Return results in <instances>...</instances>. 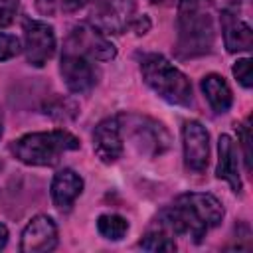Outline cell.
Here are the masks:
<instances>
[{
    "mask_svg": "<svg viewBox=\"0 0 253 253\" xmlns=\"http://www.w3.org/2000/svg\"><path fill=\"white\" fill-rule=\"evenodd\" d=\"M225 211L221 202L206 192H188L174 200V204L162 208L152 225L164 229L172 237H192L194 243H200L206 233L217 227Z\"/></svg>",
    "mask_w": 253,
    "mask_h": 253,
    "instance_id": "obj_1",
    "label": "cell"
},
{
    "mask_svg": "<svg viewBox=\"0 0 253 253\" xmlns=\"http://www.w3.org/2000/svg\"><path fill=\"white\" fill-rule=\"evenodd\" d=\"M176 32V55L180 59H192L210 53L215 42L211 0H180Z\"/></svg>",
    "mask_w": 253,
    "mask_h": 253,
    "instance_id": "obj_2",
    "label": "cell"
},
{
    "mask_svg": "<svg viewBox=\"0 0 253 253\" xmlns=\"http://www.w3.org/2000/svg\"><path fill=\"white\" fill-rule=\"evenodd\" d=\"M79 138L69 130L55 128L47 132H28L10 144L14 158L28 166H57L65 152L77 150Z\"/></svg>",
    "mask_w": 253,
    "mask_h": 253,
    "instance_id": "obj_3",
    "label": "cell"
},
{
    "mask_svg": "<svg viewBox=\"0 0 253 253\" xmlns=\"http://www.w3.org/2000/svg\"><path fill=\"white\" fill-rule=\"evenodd\" d=\"M140 73L144 83L166 103L190 107L194 101L190 79L164 55L146 53L140 59Z\"/></svg>",
    "mask_w": 253,
    "mask_h": 253,
    "instance_id": "obj_4",
    "label": "cell"
},
{
    "mask_svg": "<svg viewBox=\"0 0 253 253\" xmlns=\"http://www.w3.org/2000/svg\"><path fill=\"white\" fill-rule=\"evenodd\" d=\"M123 140L130 142L138 154L148 158H156L170 148L172 136L168 128L152 117L136 115V113H123L117 115Z\"/></svg>",
    "mask_w": 253,
    "mask_h": 253,
    "instance_id": "obj_5",
    "label": "cell"
},
{
    "mask_svg": "<svg viewBox=\"0 0 253 253\" xmlns=\"http://www.w3.org/2000/svg\"><path fill=\"white\" fill-rule=\"evenodd\" d=\"M136 18L134 0H95L89 12V24L101 34H123Z\"/></svg>",
    "mask_w": 253,
    "mask_h": 253,
    "instance_id": "obj_6",
    "label": "cell"
},
{
    "mask_svg": "<svg viewBox=\"0 0 253 253\" xmlns=\"http://www.w3.org/2000/svg\"><path fill=\"white\" fill-rule=\"evenodd\" d=\"M63 51L79 53L91 61H109L117 55V47L91 24L75 26L63 43Z\"/></svg>",
    "mask_w": 253,
    "mask_h": 253,
    "instance_id": "obj_7",
    "label": "cell"
},
{
    "mask_svg": "<svg viewBox=\"0 0 253 253\" xmlns=\"http://www.w3.org/2000/svg\"><path fill=\"white\" fill-rule=\"evenodd\" d=\"M24 30V53L26 61L34 67H43L55 53V32L47 22L26 18Z\"/></svg>",
    "mask_w": 253,
    "mask_h": 253,
    "instance_id": "obj_8",
    "label": "cell"
},
{
    "mask_svg": "<svg viewBox=\"0 0 253 253\" xmlns=\"http://www.w3.org/2000/svg\"><path fill=\"white\" fill-rule=\"evenodd\" d=\"M184 164L190 172L200 174L210 162V134L200 121H186L182 126Z\"/></svg>",
    "mask_w": 253,
    "mask_h": 253,
    "instance_id": "obj_9",
    "label": "cell"
},
{
    "mask_svg": "<svg viewBox=\"0 0 253 253\" xmlns=\"http://www.w3.org/2000/svg\"><path fill=\"white\" fill-rule=\"evenodd\" d=\"M59 73H61L65 87L71 93H87L97 83V73H95L93 61L79 53L63 51L61 61H59Z\"/></svg>",
    "mask_w": 253,
    "mask_h": 253,
    "instance_id": "obj_10",
    "label": "cell"
},
{
    "mask_svg": "<svg viewBox=\"0 0 253 253\" xmlns=\"http://www.w3.org/2000/svg\"><path fill=\"white\" fill-rule=\"evenodd\" d=\"M125 140L117 117L103 119L93 130V152L103 164H113L123 156Z\"/></svg>",
    "mask_w": 253,
    "mask_h": 253,
    "instance_id": "obj_11",
    "label": "cell"
},
{
    "mask_svg": "<svg viewBox=\"0 0 253 253\" xmlns=\"http://www.w3.org/2000/svg\"><path fill=\"white\" fill-rule=\"evenodd\" d=\"M57 245V225L49 215H34L22 231L20 251L24 253H45Z\"/></svg>",
    "mask_w": 253,
    "mask_h": 253,
    "instance_id": "obj_12",
    "label": "cell"
},
{
    "mask_svg": "<svg viewBox=\"0 0 253 253\" xmlns=\"http://www.w3.org/2000/svg\"><path fill=\"white\" fill-rule=\"evenodd\" d=\"M81 192H83V178L71 168L59 170L53 176L51 186H49L51 202L59 211H69L75 200L81 196Z\"/></svg>",
    "mask_w": 253,
    "mask_h": 253,
    "instance_id": "obj_13",
    "label": "cell"
},
{
    "mask_svg": "<svg viewBox=\"0 0 253 253\" xmlns=\"http://www.w3.org/2000/svg\"><path fill=\"white\" fill-rule=\"evenodd\" d=\"M215 176L219 180H225L229 188L235 194H241L243 184L239 176V158H237V146L229 134H221L217 140V166Z\"/></svg>",
    "mask_w": 253,
    "mask_h": 253,
    "instance_id": "obj_14",
    "label": "cell"
},
{
    "mask_svg": "<svg viewBox=\"0 0 253 253\" xmlns=\"http://www.w3.org/2000/svg\"><path fill=\"white\" fill-rule=\"evenodd\" d=\"M221 34H223V43L227 51L237 53V51H249L253 47V30L251 26L237 16L233 10H223L221 12Z\"/></svg>",
    "mask_w": 253,
    "mask_h": 253,
    "instance_id": "obj_15",
    "label": "cell"
},
{
    "mask_svg": "<svg viewBox=\"0 0 253 253\" xmlns=\"http://www.w3.org/2000/svg\"><path fill=\"white\" fill-rule=\"evenodd\" d=\"M210 107L215 113H227L233 105V95L227 85V81L217 73H208L200 83Z\"/></svg>",
    "mask_w": 253,
    "mask_h": 253,
    "instance_id": "obj_16",
    "label": "cell"
},
{
    "mask_svg": "<svg viewBox=\"0 0 253 253\" xmlns=\"http://www.w3.org/2000/svg\"><path fill=\"white\" fill-rule=\"evenodd\" d=\"M97 231L111 241H121L128 231V221L119 213H103L97 217Z\"/></svg>",
    "mask_w": 253,
    "mask_h": 253,
    "instance_id": "obj_17",
    "label": "cell"
},
{
    "mask_svg": "<svg viewBox=\"0 0 253 253\" xmlns=\"http://www.w3.org/2000/svg\"><path fill=\"white\" fill-rule=\"evenodd\" d=\"M138 247L144 251H176V241L164 229L150 225V229L138 241Z\"/></svg>",
    "mask_w": 253,
    "mask_h": 253,
    "instance_id": "obj_18",
    "label": "cell"
},
{
    "mask_svg": "<svg viewBox=\"0 0 253 253\" xmlns=\"http://www.w3.org/2000/svg\"><path fill=\"white\" fill-rule=\"evenodd\" d=\"M89 0H38V10L45 16H51L55 12H77L79 8H83Z\"/></svg>",
    "mask_w": 253,
    "mask_h": 253,
    "instance_id": "obj_19",
    "label": "cell"
},
{
    "mask_svg": "<svg viewBox=\"0 0 253 253\" xmlns=\"http://www.w3.org/2000/svg\"><path fill=\"white\" fill-rule=\"evenodd\" d=\"M251 59L249 57H243V59H237L235 63H233V67H231V71H233V77L239 81V85L241 87H245V89H251L253 87V73H251Z\"/></svg>",
    "mask_w": 253,
    "mask_h": 253,
    "instance_id": "obj_20",
    "label": "cell"
},
{
    "mask_svg": "<svg viewBox=\"0 0 253 253\" xmlns=\"http://www.w3.org/2000/svg\"><path fill=\"white\" fill-rule=\"evenodd\" d=\"M237 136H239V142H241V146H243L245 170L251 172V117H245V121L239 125Z\"/></svg>",
    "mask_w": 253,
    "mask_h": 253,
    "instance_id": "obj_21",
    "label": "cell"
},
{
    "mask_svg": "<svg viewBox=\"0 0 253 253\" xmlns=\"http://www.w3.org/2000/svg\"><path fill=\"white\" fill-rule=\"evenodd\" d=\"M20 49H22V43H20V40L16 36L0 32V61L16 57L20 53Z\"/></svg>",
    "mask_w": 253,
    "mask_h": 253,
    "instance_id": "obj_22",
    "label": "cell"
},
{
    "mask_svg": "<svg viewBox=\"0 0 253 253\" xmlns=\"http://www.w3.org/2000/svg\"><path fill=\"white\" fill-rule=\"evenodd\" d=\"M18 12V0H0V28H6L14 22Z\"/></svg>",
    "mask_w": 253,
    "mask_h": 253,
    "instance_id": "obj_23",
    "label": "cell"
},
{
    "mask_svg": "<svg viewBox=\"0 0 253 253\" xmlns=\"http://www.w3.org/2000/svg\"><path fill=\"white\" fill-rule=\"evenodd\" d=\"M130 28H132L138 36H142V34H146V32H148V28H150V20H148L146 16H136Z\"/></svg>",
    "mask_w": 253,
    "mask_h": 253,
    "instance_id": "obj_24",
    "label": "cell"
},
{
    "mask_svg": "<svg viewBox=\"0 0 253 253\" xmlns=\"http://www.w3.org/2000/svg\"><path fill=\"white\" fill-rule=\"evenodd\" d=\"M8 237H10V233H8V227H6L4 223H0V249H4V247H6V243H8Z\"/></svg>",
    "mask_w": 253,
    "mask_h": 253,
    "instance_id": "obj_25",
    "label": "cell"
},
{
    "mask_svg": "<svg viewBox=\"0 0 253 253\" xmlns=\"http://www.w3.org/2000/svg\"><path fill=\"white\" fill-rule=\"evenodd\" d=\"M2 132H4V121H2V115H0V136H2Z\"/></svg>",
    "mask_w": 253,
    "mask_h": 253,
    "instance_id": "obj_26",
    "label": "cell"
},
{
    "mask_svg": "<svg viewBox=\"0 0 253 253\" xmlns=\"http://www.w3.org/2000/svg\"><path fill=\"white\" fill-rule=\"evenodd\" d=\"M150 2H164V0H150Z\"/></svg>",
    "mask_w": 253,
    "mask_h": 253,
    "instance_id": "obj_27",
    "label": "cell"
}]
</instances>
